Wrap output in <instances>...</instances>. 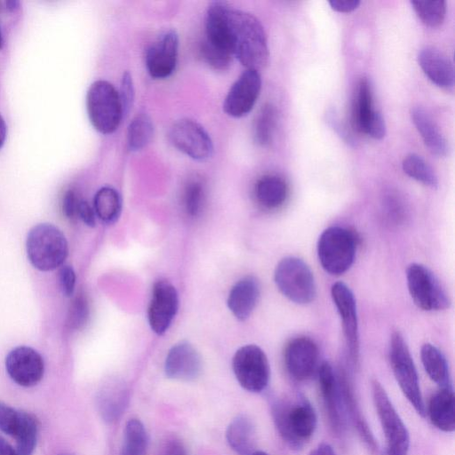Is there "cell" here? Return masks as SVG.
<instances>
[{"instance_id":"cell-4","label":"cell","mask_w":455,"mask_h":455,"mask_svg":"<svg viewBox=\"0 0 455 455\" xmlns=\"http://www.w3.org/2000/svg\"><path fill=\"white\" fill-rule=\"evenodd\" d=\"M357 238L349 229L333 226L324 229L317 242V255L322 267L330 275H340L352 266Z\"/></svg>"},{"instance_id":"cell-5","label":"cell","mask_w":455,"mask_h":455,"mask_svg":"<svg viewBox=\"0 0 455 455\" xmlns=\"http://www.w3.org/2000/svg\"><path fill=\"white\" fill-rule=\"evenodd\" d=\"M86 109L92 125L102 134L114 132L124 116L118 92L105 80H97L90 85Z\"/></svg>"},{"instance_id":"cell-44","label":"cell","mask_w":455,"mask_h":455,"mask_svg":"<svg viewBox=\"0 0 455 455\" xmlns=\"http://www.w3.org/2000/svg\"><path fill=\"white\" fill-rule=\"evenodd\" d=\"M365 134L375 140H381L386 135L385 120L379 111H376L371 117Z\"/></svg>"},{"instance_id":"cell-2","label":"cell","mask_w":455,"mask_h":455,"mask_svg":"<svg viewBox=\"0 0 455 455\" xmlns=\"http://www.w3.org/2000/svg\"><path fill=\"white\" fill-rule=\"evenodd\" d=\"M271 413L280 436L292 449H300L315 430L316 413L304 396L274 401Z\"/></svg>"},{"instance_id":"cell-32","label":"cell","mask_w":455,"mask_h":455,"mask_svg":"<svg viewBox=\"0 0 455 455\" xmlns=\"http://www.w3.org/2000/svg\"><path fill=\"white\" fill-rule=\"evenodd\" d=\"M37 422L35 417L26 411L19 412V423L14 434L18 455H32L37 439Z\"/></svg>"},{"instance_id":"cell-1","label":"cell","mask_w":455,"mask_h":455,"mask_svg":"<svg viewBox=\"0 0 455 455\" xmlns=\"http://www.w3.org/2000/svg\"><path fill=\"white\" fill-rule=\"evenodd\" d=\"M230 33L233 54L247 68L259 71L268 62L267 36L260 21L251 13L231 9Z\"/></svg>"},{"instance_id":"cell-14","label":"cell","mask_w":455,"mask_h":455,"mask_svg":"<svg viewBox=\"0 0 455 455\" xmlns=\"http://www.w3.org/2000/svg\"><path fill=\"white\" fill-rule=\"evenodd\" d=\"M261 89L257 70L246 69L230 87L223 104L225 112L233 117L246 116L254 107Z\"/></svg>"},{"instance_id":"cell-34","label":"cell","mask_w":455,"mask_h":455,"mask_svg":"<svg viewBox=\"0 0 455 455\" xmlns=\"http://www.w3.org/2000/svg\"><path fill=\"white\" fill-rule=\"evenodd\" d=\"M154 134L152 120L146 113L138 114L129 124L127 130V143L132 151L145 148Z\"/></svg>"},{"instance_id":"cell-53","label":"cell","mask_w":455,"mask_h":455,"mask_svg":"<svg viewBox=\"0 0 455 455\" xmlns=\"http://www.w3.org/2000/svg\"><path fill=\"white\" fill-rule=\"evenodd\" d=\"M251 455H268V454L267 452H265V451H255Z\"/></svg>"},{"instance_id":"cell-23","label":"cell","mask_w":455,"mask_h":455,"mask_svg":"<svg viewBox=\"0 0 455 455\" xmlns=\"http://www.w3.org/2000/svg\"><path fill=\"white\" fill-rule=\"evenodd\" d=\"M418 62L426 76L437 86L449 89L454 84V68L451 59L433 46L422 48Z\"/></svg>"},{"instance_id":"cell-51","label":"cell","mask_w":455,"mask_h":455,"mask_svg":"<svg viewBox=\"0 0 455 455\" xmlns=\"http://www.w3.org/2000/svg\"><path fill=\"white\" fill-rule=\"evenodd\" d=\"M7 135V126L4 117L0 114V149L4 144Z\"/></svg>"},{"instance_id":"cell-29","label":"cell","mask_w":455,"mask_h":455,"mask_svg":"<svg viewBox=\"0 0 455 455\" xmlns=\"http://www.w3.org/2000/svg\"><path fill=\"white\" fill-rule=\"evenodd\" d=\"M425 371L439 387L451 386L449 367L443 354L433 344L425 343L420 349Z\"/></svg>"},{"instance_id":"cell-47","label":"cell","mask_w":455,"mask_h":455,"mask_svg":"<svg viewBox=\"0 0 455 455\" xmlns=\"http://www.w3.org/2000/svg\"><path fill=\"white\" fill-rule=\"evenodd\" d=\"M77 216L89 227H95L96 214L94 209L84 200H80L77 209Z\"/></svg>"},{"instance_id":"cell-40","label":"cell","mask_w":455,"mask_h":455,"mask_svg":"<svg viewBox=\"0 0 455 455\" xmlns=\"http://www.w3.org/2000/svg\"><path fill=\"white\" fill-rule=\"evenodd\" d=\"M19 412L0 402V430L13 436L19 423Z\"/></svg>"},{"instance_id":"cell-33","label":"cell","mask_w":455,"mask_h":455,"mask_svg":"<svg viewBox=\"0 0 455 455\" xmlns=\"http://www.w3.org/2000/svg\"><path fill=\"white\" fill-rule=\"evenodd\" d=\"M148 435L142 422L131 419L124 430V440L120 455H147Z\"/></svg>"},{"instance_id":"cell-39","label":"cell","mask_w":455,"mask_h":455,"mask_svg":"<svg viewBox=\"0 0 455 455\" xmlns=\"http://www.w3.org/2000/svg\"><path fill=\"white\" fill-rule=\"evenodd\" d=\"M88 317V301L83 295H79L70 304L67 321L68 326L72 330H80L86 324Z\"/></svg>"},{"instance_id":"cell-12","label":"cell","mask_w":455,"mask_h":455,"mask_svg":"<svg viewBox=\"0 0 455 455\" xmlns=\"http://www.w3.org/2000/svg\"><path fill=\"white\" fill-rule=\"evenodd\" d=\"M331 295L341 319L349 360L353 365H356L359 360V332L355 296L343 282L332 284Z\"/></svg>"},{"instance_id":"cell-45","label":"cell","mask_w":455,"mask_h":455,"mask_svg":"<svg viewBox=\"0 0 455 455\" xmlns=\"http://www.w3.org/2000/svg\"><path fill=\"white\" fill-rule=\"evenodd\" d=\"M327 121L330 126L340 136V138L345 140L347 144L353 145L355 144V140L347 131V127L344 124L339 120L338 116L333 110H330L327 114Z\"/></svg>"},{"instance_id":"cell-7","label":"cell","mask_w":455,"mask_h":455,"mask_svg":"<svg viewBox=\"0 0 455 455\" xmlns=\"http://www.w3.org/2000/svg\"><path fill=\"white\" fill-rule=\"evenodd\" d=\"M274 279L280 292L289 300L306 305L316 295L314 275L309 267L297 257H285L275 267Z\"/></svg>"},{"instance_id":"cell-27","label":"cell","mask_w":455,"mask_h":455,"mask_svg":"<svg viewBox=\"0 0 455 455\" xmlns=\"http://www.w3.org/2000/svg\"><path fill=\"white\" fill-rule=\"evenodd\" d=\"M226 439L230 448L239 455H251L256 444V428L246 415L236 416L228 426Z\"/></svg>"},{"instance_id":"cell-21","label":"cell","mask_w":455,"mask_h":455,"mask_svg":"<svg viewBox=\"0 0 455 455\" xmlns=\"http://www.w3.org/2000/svg\"><path fill=\"white\" fill-rule=\"evenodd\" d=\"M129 401V388L120 380L108 382L96 395L98 412L102 420L108 424H113L122 417Z\"/></svg>"},{"instance_id":"cell-22","label":"cell","mask_w":455,"mask_h":455,"mask_svg":"<svg viewBox=\"0 0 455 455\" xmlns=\"http://www.w3.org/2000/svg\"><path fill=\"white\" fill-rule=\"evenodd\" d=\"M260 296V284L254 275H246L231 288L228 307L239 321H245L255 309Z\"/></svg>"},{"instance_id":"cell-52","label":"cell","mask_w":455,"mask_h":455,"mask_svg":"<svg viewBox=\"0 0 455 455\" xmlns=\"http://www.w3.org/2000/svg\"><path fill=\"white\" fill-rule=\"evenodd\" d=\"M5 5L10 12H15L20 7V2L17 0H10L5 2Z\"/></svg>"},{"instance_id":"cell-15","label":"cell","mask_w":455,"mask_h":455,"mask_svg":"<svg viewBox=\"0 0 455 455\" xmlns=\"http://www.w3.org/2000/svg\"><path fill=\"white\" fill-rule=\"evenodd\" d=\"M5 368L15 383L22 387H32L42 379L44 363L37 351L29 347L20 346L7 355Z\"/></svg>"},{"instance_id":"cell-24","label":"cell","mask_w":455,"mask_h":455,"mask_svg":"<svg viewBox=\"0 0 455 455\" xmlns=\"http://www.w3.org/2000/svg\"><path fill=\"white\" fill-rule=\"evenodd\" d=\"M338 379L344 411L348 414L355 428H356L358 435L365 445L373 452L377 449L375 438L367 421L363 416L357 399L355 396L351 382L343 369L339 370Z\"/></svg>"},{"instance_id":"cell-49","label":"cell","mask_w":455,"mask_h":455,"mask_svg":"<svg viewBox=\"0 0 455 455\" xmlns=\"http://www.w3.org/2000/svg\"><path fill=\"white\" fill-rule=\"evenodd\" d=\"M310 455H336L333 448L327 443H320Z\"/></svg>"},{"instance_id":"cell-25","label":"cell","mask_w":455,"mask_h":455,"mask_svg":"<svg viewBox=\"0 0 455 455\" xmlns=\"http://www.w3.org/2000/svg\"><path fill=\"white\" fill-rule=\"evenodd\" d=\"M426 414L438 429L451 433L455 429V396L452 386L440 387L430 398Z\"/></svg>"},{"instance_id":"cell-56","label":"cell","mask_w":455,"mask_h":455,"mask_svg":"<svg viewBox=\"0 0 455 455\" xmlns=\"http://www.w3.org/2000/svg\"><path fill=\"white\" fill-rule=\"evenodd\" d=\"M381 455H387L385 451H383V453Z\"/></svg>"},{"instance_id":"cell-31","label":"cell","mask_w":455,"mask_h":455,"mask_svg":"<svg viewBox=\"0 0 455 455\" xmlns=\"http://www.w3.org/2000/svg\"><path fill=\"white\" fill-rule=\"evenodd\" d=\"M93 209L98 218L107 224H113L122 212L120 194L111 187L100 188L94 196Z\"/></svg>"},{"instance_id":"cell-18","label":"cell","mask_w":455,"mask_h":455,"mask_svg":"<svg viewBox=\"0 0 455 455\" xmlns=\"http://www.w3.org/2000/svg\"><path fill=\"white\" fill-rule=\"evenodd\" d=\"M318 383L322 400L331 429L339 434L344 428V408L342 404L338 372L325 361L317 369Z\"/></svg>"},{"instance_id":"cell-38","label":"cell","mask_w":455,"mask_h":455,"mask_svg":"<svg viewBox=\"0 0 455 455\" xmlns=\"http://www.w3.org/2000/svg\"><path fill=\"white\" fill-rule=\"evenodd\" d=\"M204 199V185L199 180H191L188 183L184 192L185 210L190 217H196L203 207Z\"/></svg>"},{"instance_id":"cell-3","label":"cell","mask_w":455,"mask_h":455,"mask_svg":"<svg viewBox=\"0 0 455 455\" xmlns=\"http://www.w3.org/2000/svg\"><path fill=\"white\" fill-rule=\"evenodd\" d=\"M26 249L30 263L44 272L62 266L68 255V243L64 234L50 223L37 224L29 230Z\"/></svg>"},{"instance_id":"cell-28","label":"cell","mask_w":455,"mask_h":455,"mask_svg":"<svg viewBox=\"0 0 455 455\" xmlns=\"http://www.w3.org/2000/svg\"><path fill=\"white\" fill-rule=\"evenodd\" d=\"M288 188L285 181L275 175L261 177L255 186V196L264 208L272 210L280 207L286 200Z\"/></svg>"},{"instance_id":"cell-42","label":"cell","mask_w":455,"mask_h":455,"mask_svg":"<svg viewBox=\"0 0 455 455\" xmlns=\"http://www.w3.org/2000/svg\"><path fill=\"white\" fill-rule=\"evenodd\" d=\"M61 291L64 296L71 297L76 286V273L71 266H62L59 272Z\"/></svg>"},{"instance_id":"cell-26","label":"cell","mask_w":455,"mask_h":455,"mask_svg":"<svg viewBox=\"0 0 455 455\" xmlns=\"http://www.w3.org/2000/svg\"><path fill=\"white\" fill-rule=\"evenodd\" d=\"M411 116L428 150L438 157L446 156L448 142L429 114L421 107H414Z\"/></svg>"},{"instance_id":"cell-48","label":"cell","mask_w":455,"mask_h":455,"mask_svg":"<svg viewBox=\"0 0 455 455\" xmlns=\"http://www.w3.org/2000/svg\"><path fill=\"white\" fill-rule=\"evenodd\" d=\"M331 7L339 12H350L360 4L359 0H330Z\"/></svg>"},{"instance_id":"cell-6","label":"cell","mask_w":455,"mask_h":455,"mask_svg":"<svg viewBox=\"0 0 455 455\" xmlns=\"http://www.w3.org/2000/svg\"><path fill=\"white\" fill-rule=\"evenodd\" d=\"M389 361L394 376L403 395L416 412L419 416L425 417L426 406L419 387L417 369L407 343L399 331H394L391 335Z\"/></svg>"},{"instance_id":"cell-50","label":"cell","mask_w":455,"mask_h":455,"mask_svg":"<svg viewBox=\"0 0 455 455\" xmlns=\"http://www.w3.org/2000/svg\"><path fill=\"white\" fill-rule=\"evenodd\" d=\"M0 455H18L16 450L1 435Z\"/></svg>"},{"instance_id":"cell-19","label":"cell","mask_w":455,"mask_h":455,"mask_svg":"<svg viewBox=\"0 0 455 455\" xmlns=\"http://www.w3.org/2000/svg\"><path fill=\"white\" fill-rule=\"evenodd\" d=\"M178 49L179 37L174 30L162 34L146 52V67L149 75L156 79L170 76L176 67Z\"/></svg>"},{"instance_id":"cell-36","label":"cell","mask_w":455,"mask_h":455,"mask_svg":"<svg viewBox=\"0 0 455 455\" xmlns=\"http://www.w3.org/2000/svg\"><path fill=\"white\" fill-rule=\"evenodd\" d=\"M275 123V108L271 104H265L259 110L253 126V136L259 145L267 146L272 142Z\"/></svg>"},{"instance_id":"cell-37","label":"cell","mask_w":455,"mask_h":455,"mask_svg":"<svg viewBox=\"0 0 455 455\" xmlns=\"http://www.w3.org/2000/svg\"><path fill=\"white\" fill-rule=\"evenodd\" d=\"M411 4L421 21L429 27L441 25L446 14L443 0H412Z\"/></svg>"},{"instance_id":"cell-13","label":"cell","mask_w":455,"mask_h":455,"mask_svg":"<svg viewBox=\"0 0 455 455\" xmlns=\"http://www.w3.org/2000/svg\"><path fill=\"white\" fill-rule=\"evenodd\" d=\"M178 309L179 295L176 288L167 280L156 281L148 307V321L151 330L157 335L165 333Z\"/></svg>"},{"instance_id":"cell-11","label":"cell","mask_w":455,"mask_h":455,"mask_svg":"<svg viewBox=\"0 0 455 455\" xmlns=\"http://www.w3.org/2000/svg\"><path fill=\"white\" fill-rule=\"evenodd\" d=\"M171 143L188 156L204 161L213 153V143L204 128L197 122L183 118L175 122L169 131Z\"/></svg>"},{"instance_id":"cell-43","label":"cell","mask_w":455,"mask_h":455,"mask_svg":"<svg viewBox=\"0 0 455 455\" xmlns=\"http://www.w3.org/2000/svg\"><path fill=\"white\" fill-rule=\"evenodd\" d=\"M158 455H188V451L180 439L172 436L161 443Z\"/></svg>"},{"instance_id":"cell-9","label":"cell","mask_w":455,"mask_h":455,"mask_svg":"<svg viewBox=\"0 0 455 455\" xmlns=\"http://www.w3.org/2000/svg\"><path fill=\"white\" fill-rule=\"evenodd\" d=\"M409 293L414 304L425 311L449 308L451 299L435 274L426 266L411 263L406 270Z\"/></svg>"},{"instance_id":"cell-16","label":"cell","mask_w":455,"mask_h":455,"mask_svg":"<svg viewBox=\"0 0 455 455\" xmlns=\"http://www.w3.org/2000/svg\"><path fill=\"white\" fill-rule=\"evenodd\" d=\"M319 351L308 337H297L285 347L284 363L289 374L296 380L310 379L317 369Z\"/></svg>"},{"instance_id":"cell-30","label":"cell","mask_w":455,"mask_h":455,"mask_svg":"<svg viewBox=\"0 0 455 455\" xmlns=\"http://www.w3.org/2000/svg\"><path fill=\"white\" fill-rule=\"evenodd\" d=\"M377 110L373 108L372 92L369 80L362 78L353 107L352 124L360 132H366L370 121Z\"/></svg>"},{"instance_id":"cell-46","label":"cell","mask_w":455,"mask_h":455,"mask_svg":"<svg viewBox=\"0 0 455 455\" xmlns=\"http://www.w3.org/2000/svg\"><path fill=\"white\" fill-rule=\"evenodd\" d=\"M80 200L81 199L78 198L76 193L72 189H69L65 193L62 201V210L64 215L68 219L72 220L77 216V209Z\"/></svg>"},{"instance_id":"cell-17","label":"cell","mask_w":455,"mask_h":455,"mask_svg":"<svg viewBox=\"0 0 455 455\" xmlns=\"http://www.w3.org/2000/svg\"><path fill=\"white\" fill-rule=\"evenodd\" d=\"M231 7L224 2H212L206 12L205 39L203 46L233 56L230 12Z\"/></svg>"},{"instance_id":"cell-35","label":"cell","mask_w":455,"mask_h":455,"mask_svg":"<svg viewBox=\"0 0 455 455\" xmlns=\"http://www.w3.org/2000/svg\"><path fill=\"white\" fill-rule=\"evenodd\" d=\"M403 172L431 188L438 187V178L434 169L419 155L410 154L406 156L402 164Z\"/></svg>"},{"instance_id":"cell-55","label":"cell","mask_w":455,"mask_h":455,"mask_svg":"<svg viewBox=\"0 0 455 455\" xmlns=\"http://www.w3.org/2000/svg\"><path fill=\"white\" fill-rule=\"evenodd\" d=\"M60 455H73V454H70V453H62V454H60Z\"/></svg>"},{"instance_id":"cell-8","label":"cell","mask_w":455,"mask_h":455,"mask_svg":"<svg viewBox=\"0 0 455 455\" xmlns=\"http://www.w3.org/2000/svg\"><path fill=\"white\" fill-rule=\"evenodd\" d=\"M374 407L387 442V455H408L410 435L387 391L377 380L371 381Z\"/></svg>"},{"instance_id":"cell-41","label":"cell","mask_w":455,"mask_h":455,"mask_svg":"<svg viewBox=\"0 0 455 455\" xmlns=\"http://www.w3.org/2000/svg\"><path fill=\"white\" fill-rule=\"evenodd\" d=\"M124 115L127 114L132 105L134 98V88L131 75L126 72L121 81L120 91L118 92Z\"/></svg>"},{"instance_id":"cell-20","label":"cell","mask_w":455,"mask_h":455,"mask_svg":"<svg viewBox=\"0 0 455 455\" xmlns=\"http://www.w3.org/2000/svg\"><path fill=\"white\" fill-rule=\"evenodd\" d=\"M203 369L198 351L188 341L173 345L165 358L164 373L167 378L182 381L196 379Z\"/></svg>"},{"instance_id":"cell-54","label":"cell","mask_w":455,"mask_h":455,"mask_svg":"<svg viewBox=\"0 0 455 455\" xmlns=\"http://www.w3.org/2000/svg\"><path fill=\"white\" fill-rule=\"evenodd\" d=\"M3 45H4V40H3V36L1 33V29H0V50L3 48Z\"/></svg>"},{"instance_id":"cell-10","label":"cell","mask_w":455,"mask_h":455,"mask_svg":"<svg viewBox=\"0 0 455 455\" xmlns=\"http://www.w3.org/2000/svg\"><path fill=\"white\" fill-rule=\"evenodd\" d=\"M232 368L240 386L249 392H262L268 385L269 363L265 352L257 345L238 348L233 356Z\"/></svg>"}]
</instances>
